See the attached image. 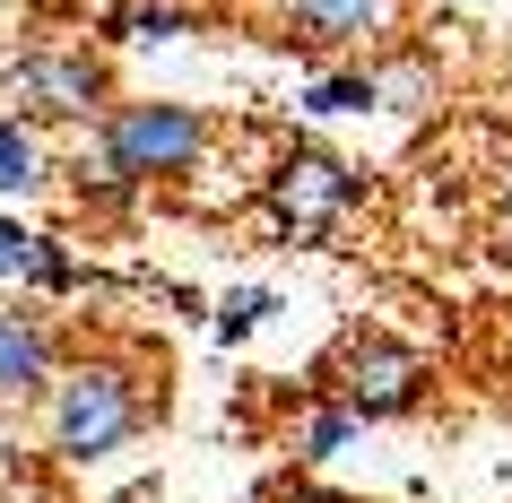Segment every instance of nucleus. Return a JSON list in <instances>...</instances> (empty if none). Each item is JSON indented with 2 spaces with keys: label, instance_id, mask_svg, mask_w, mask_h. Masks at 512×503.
Segmentation results:
<instances>
[{
  "label": "nucleus",
  "instance_id": "nucleus-16",
  "mask_svg": "<svg viewBox=\"0 0 512 503\" xmlns=\"http://www.w3.org/2000/svg\"><path fill=\"white\" fill-rule=\"evenodd\" d=\"M287 503H339V495H313V486H296V495H287Z\"/></svg>",
  "mask_w": 512,
  "mask_h": 503
},
{
  "label": "nucleus",
  "instance_id": "nucleus-2",
  "mask_svg": "<svg viewBox=\"0 0 512 503\" xmlns=\"http://www.w3.org/2000/svg\"><path fill=\"white\" fill-rule=\"evenodd\" d=\"M209 157V122L191 105H96V148L79 157V183H96L105 200H131L148 183H174L191 165Z\"/></svg>",
  "mask_w": 512,
  "mask_h": 503
},
{
  "label": "nucleus",
  "instance_id": "nucleus-8",
  "mask_svg": "<svg viewBox=\"0 0 512 503\" xmlns=\"http://www.w3.org/2000/svg\"><path fill=\"white\" fill-rule=\"evenodd\" d=\"M200 18H191L183 0H113L105 9V35L113 44H174V35H191Z\"/></svg>",
  "mask_w": 512,
  "mask_h": 503
},
{
  "label": "nucleus",
  "instance_id": "nucleus-15",
  "mask_svg": "<svg viewBox=\"0 0 512 503\" xmlns=\"http://www.w3.org/2000/svg\"><path fill=\"white\" fill-rule=\"evenodd\" d=\"M495 217H504V235H512V165L495 174Z\"/></svg>",
  "mask_w": 512,
  "mask_h": 503
},
{
  "label": "nucleus",
  "instance_id": "nucleus-3",
  "mask_svg": "<svg viewBox=\"0 0 512 503\" xmlns=\"http://www.w3.org/2000/svg\"><path fill=\"white\" fill-rule=\"evenodd\" d=\"M322 391L339 399L356 425H400V417H417V408L434 399V365H426L408 339H382V330H365V339L339 347V365L322 373Z\"/></svg>",
  "mask_w": 512,
  "mask_h": 503
},
{
  "label": "nucleus",
  "instance_id": "nucleus-9",
  "mask_svg": "<svg viewBox=\"0 0 512 503\" xmlns=\"http://www.w3.org/2000/svg\"><path fill=\"white\" fill-rule=\"evenodd\" d=\"M296 113H313V122H330V113H374V70L356 61V70H330V79H313L296 96Z\"/></svg>",
  "mask_w": 512,
  "mask_h": 503
},
{
  "label": "nucleus",
  "instance_id": "nucleus-1",
  "mask_svg": "<svg viewBox=\"0 0 512 503\" xmlns=\"http://www.w3.org/2000/svg\"><path fill=\"white\" fill-rule=\"evenodd\" d=\"M148 417H157L148 373L122 365V356H79L70 373L44 382V443H53V460H70V469L113 460L122 443H139Z\"/></svg>",
  "mask_w": 512,
  "mask_h": 503
},
{
  "label": "nucleus",
  "instance_id": "nucleus-11",
  "mask_svg": "<svg viewBox=\"0 0 512 503\" xmlns=\"http://www.w3.org/2000/svg\"><path fill=\"white\" fill-rule=\"evenodd\" d=\"M44 148H35V131L18 122V113H0V191H44Z\"/></svg>",
  "mask_w": 512,
  "mask_h": 503
},
{
  "label": "nucleus",
  "instance_id": "nucleus-4",
  "mask_svg": "<svg viewBox=\"0 0 512 503\" xmlns=\"http://www.w3.org/2000/svg\"><path fill=\"white\" fill-rule=\"evenodd\" d=\"M105 61L79 44H27V53L0 70V96L18 105V122H96L105 105Z\"/></svg>",
  "mask_w": 512,
  "mask_h": 503
},
{
  "label": "nucleus",
  "instance_id": "nucleus-12",
  "mask_svg": "<svg viewBox=\"0 0 512 503\" xmlns=\"http://www.w3.org/2000/svg\"><path fill=\"white\" fill-rule=\"evenodd\" d=\"M426 96H434V61H426V53H400V61H382V70H374V105L417 113Z\"/></svg>",
  "mask_w": 512,
  "mask_h": 503
},
{
  "label": "nucleus",
  "instance_id": "nucleus-13",
  "mask_svg": "<svg viewBox=\"0 0 512 503\" xmlns=\"http://www.w3.org/2000/svg\"><path fill=\"white\" fill-rule=\"evenodd\" d=\"M44 252H53V235H35V226H0V287H35V269H44Z\"/></svg>",
  "mask_w": 512,
  "mask_h": 503
},
{
  "label": "nucleus",
  "instance_id": "nucleus-6",
  "mask_svg": "<svg viewBox=\"0 0 512 503\" xmlns=\"http://www.w3.org/2000/svg\"><path fill=\"white\" fill-rule=\"evenodd\" d=\"M287 9V35L313 44V53H356V44H374V35L400 27L408 0H278Z\"/></svg>",
  "mask_w": 512,
  "mask_h": 503
},
{
  "label": "nucleus",
  "instance_id": "nucleus-7",
  "mask_svg": "<svg viewBox=\"0 0 512 503\" xmlns=\"http://www.w3.org/2000/svg\"><path fill=\"white\" fill-rule=\"evenodd\" d=\"M61 365V339L44 313H18V304H0V399H44Z\"/></svg>",
  "mask_w": 512,
  "mask_h": 503
},
{
  "label": "nucleus",
  "instance_id": "nucleus-10",
  "mask_svg": "<svg viewBox=\"0 0 512 503\" xmlns=\"http://www.w3.org/2000/svg\"><path fill=\"white\" fill-rule=\"evenodd\" d=\"M356 434H365V425H356L348 408H339V399L322 391V408H313V417H304V434H296V460H304V469H322V460H339V451H348Z\"/></svg>",
  "mask_w": 512,
  "mask_h": 503
},
{
  "label": "nucleus",
  "instance_id": "nucleus-5",
  "mask_svg": "<svg viewBox=\"0 0 512 503\" xmlns=\"http://www.w3.org/2000/svg\"><path fill=\"white\" fill-rule=\"evenodd\" d=\"M270 217L287 226V235H330L348 209H365L374 200V183H365V165L330 157V148H296V157L270 165Z\"/></svg>",
  "mask_w": 512,
  "mask_h": 503
},
{
  "label": "nucleus",
  "instance_id": "nucleus-14",
  "mask_svg": "<svg viewBox=\"0 0 512 503\" xmlns=\"http://www.w3.org/2000/svg\"><path fill=\"white\" fill-rule=\"evenodd\" d=\"M270 313H278V295H270V287H243V295H226V304H217V339H226V347H243V339H252V330H261Z\"/></svg>",
  "mask_w": 512,
  "mask_h": 503
}]
</instances>
